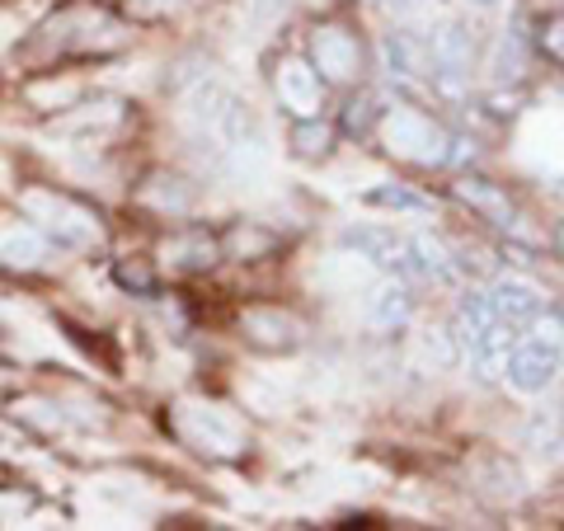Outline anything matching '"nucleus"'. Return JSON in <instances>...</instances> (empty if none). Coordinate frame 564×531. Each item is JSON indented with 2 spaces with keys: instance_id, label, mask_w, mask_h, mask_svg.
<instances>
[{
  "instance_id": "0eeeda50",
  "label": "nucleus",
  "mask_w": 564,
  "mask_h": 531,
  "mask_svg": "<svg viewBox=\"0 0 564 531\" xmlns=\"http://www.w3.org/2000/svg\"><path fill=\"white\" fill-rule=\"evenodd\" d=\"M518 348V325H508V321H494L480 339L470 344V371L480 381H499L503 377V367H508V353Z\"/></svg>"
},
{
  "instance_id": "6e6552de",
  "label": "nucleus",
  "mask_w": 564,
  "mask_h": 531,
  "mask_svg": "<svg viewBox=\"0 0 564 531\" xmlns=\"http://www.w3.org/2000/svg\"><path fill=\"white\" fill-rule=\"evenodd\" d=\"M429 62H433V71H462L466 76L470 62H475V33L456 20L437 24L433 39H429Z\"/></svg>"
},
{
  "instance_id": "1a4fd4ad",
  "label": "nucleus",
  "mask_w": 564,
  "mask_h": 531,
  "mask_svg": "<svg viewBox=\"0 0 564 531\" xmlns=\"http://www.w3.org/2000/svg\"><path fill=\"white\" fill-rule=\"evenodd\" d=\"M240 329L250 334L254 348H269V353L296 348V339H302V325H296L292 315H282V311H245Z\"/></svg>"
},
{
  "instance_id": "2eb2a0df",
  "label": "nucleus",
  "mask_w": 564,
  "mask_h": 531,
  "mask_svg": "<svg viewBox=\"0 0 564 531\" xmlns=\"http://www.w3.org/2000/svg\"><path fill=\"white\" fill-rule=\"evenodd\" d=\"M217 250L221 245L212 240L207 231H180V236L165 240V259L174 263V269H184V273H198V269H207V263H217Z\"/></svg>"
},
{
  "instance_id": "4be33fe9",
  "label": "nucleus",
  "mask_w": 564,
  "mask_h": 531,
  "mask_svg": "<svg viewBox=\"0 0 564 531\" xmlns=\"http://www.w3.org/2000/svg\"><path fill=\"white\" fill-rule=\"evenodd\" d=\"M329 141H334V132L325 128L321 118H296V128H292L296 155H306V161H321V155L329 151Z\"/></svg>"
},
{
  "instance_id": "2f4dec72",
  "label": "nucleus",
  "mask_w": 564,
  "mask_h": 531,
  "mask_svg": "<svg viewBox=\"0 0 564 531\" xmlns=\"http://www.w3.org/2000/svg\"><path fill=\"white\" fill-rule=\"evenodd\" d=\"M377 6H381V10H391V14H404V10L414 6V0H377Z\"/></svg>"
},
{
  "instance_id": "6ab92c4d",
  "label": "nucleus",
  "mask_w": 564,
  "mask_h": 531,
  "mask_svg": "<svg viewBox=\"0 0 564 531\" xmlns=\"http://www.w3.org/2000/svg\"><path fill=\"white\" fill-rule=\"evenodd\" d=\"M0 263L6 269H20V273H33L47 263V236L43 231H20L0 245Z\"/></svg>"
},
{
  "instance_id": "412c9836",
  "label": "nucleus",
  "mask_w": 564,
  "mask_h": 531,
  "mask_svg": "<svg viewBox=\"0 0 564 531\" xmlns=\"http://www.w3.org/2000/svg\"><path fill=\"white\" fill-rule=\"evenodd\" d=\"M522 66H527V47H522V33H503L499 47H494V80H518L522 76Z\"/></svg>"
},
{
  "instance_id": "20e7f679",
  "label": "nucleus",
  "mask_w": 564,
  "mask_h": 531,
  "mask_svg": "<svg viewBox=\"0 0 564 531\" xmlns=\"http://www.w3.org/2000/svg\"><path fill=\"white\" fill-rule=\"evenodd\" d=\"M311 52H315V71H321L325 80L339 85V80L358 76V39H352V33L334 29V24L315 29L311 33Z\"/></svg>"
},
{
  "instance_id": "7c9ffc66",
  "label": "nucleus",
  "mask_w": 564,
  "mask_h": 531,
  "mask_svg": "<svg viewBox=\"0 0 564 531\" xmlns=\"http://www.w3.org/2000/svg\"><path fill=\"white\" fill-rule=\"evenodd\" d=\"M545 52H551L555 62H564V14H560L551 29H545Z\"/></svg>"
},
{
  "instance_id": "39448f33",
  "label": "nucleus",
  "mask_w": 564,
  "mask_h": 531,
  "mask_svg": "<svg viewBox=\"0 0 564 531\" xmlns=\"http://www.w3.org/2000/svg\"><path fill=\"white\" fill-rule=\"evenodd\" d=\"M273 85L282 109H292L296 118H315V109H321V71H311L302 57H288L278 66Z\"/></svg>"
},
{
  "instance_id": "a878e982",
  "label": "nucleus",
  "mask_w": 564,
  "mask_h": 531,
  "mask_svg": "<svg viewBox=\"0 0 564 531\" xmlns=\"http://www.w3.org/2000/svg\"><path fill=\"white\" fill-rule=\"evenodd\" d=\"M24 99L33 104V109H66L70 99H76V85H52V80H33L29 90H24Z\"/></svg>"
},
{
  "instance_id": "9b49d317",
  "label": "nucleus",
  "mask_w": 564,
  "mask_h": 531,
  "mask_svg": "<svg viewBox=\"0 0 564 531\" xmlns=\"http://www.w3.org/2000/svg\"><path fill=\"white\" fill-rule=\"evenodd\" d=\"M344 245L358 250L362 259H372L377 269H400V254H404V236L386 231V226H352V231H344Z\"/></svg>"
},
{
  "instance_id": "72a5a7b5",
  "label": "nucleus",
  "mask_w": 564,
  "mask_h": 531,
  "mask_svg": "<svg viewBox=\"0 0 564 531\" xmlns=\"http://www.w3.org/2000/svg\"><path fill=\"white\" fill-rule=\"evenodd\" d=\"M0 447H10V433L6 429H0Z\"/></svg>"
},
{
  "instance_id": "bb28decb",
  "label": "nucleus",
  "mask_w": 564,
  "mask_h": 531,
  "mask_svg": "<svg viewBox=\"0 0 564 531\" xmlns=\"http://www.w3.org/2000/svg\"><path fill=\"white\" fill-rule=\"evenodd\" d=\"M113 278H118V288H122V292H137V296H151V292H155V273L147 269V263L118 259V263H113Z\"/></svg>"
},
{
  "instance_id": "7ed1b4c3",
  "label": "nucleus",
  "mask_w": 564,
  "mask_h": 531,
  "mask_svg": "<svg viewBox=\"0 0 564 531\" xmlns=\"http://www.w3.org/2000/svg\"><path fill=\"white\" fill-rule=\"evenodd\" d=\"M503 377L513 391L522 395H541V391H551V386L560 381V348L555 344H518L513 353H508V367H503Z\"/></svg>"
},
{
  "instance_id": "f8f14e48",
  "label": "nucleus",
  "mask_w": 564,
  "mask_h": 531,
  "mask_svg": "<svg viewBox=\"0 0 564 531\" xmlns=\"http://www.w3.org/2000/svg\"><path fill=\"white\" fill-rule=\"evenodd\" d=\"M410 315H414V301H410L404 282H386V288H377L372 301H367V325L381 334H395L400 325H410Z\"/></svg>"
},
{
  "instance_id": "f3484780",
  "label": "nucleus",
  "mask_w": 564,
  "mask_h": 531,
  "mask_svg": "<svg viewBox=\"0 0 564 531\" xmlns=\"http://www.w3.org/2000/svg\"><path fill=\"white\" fill-rule=\"evenodd\" d=\"M452 193H456V198H462L466 207L485 212L489 221H499V226H508V221H513V207H508V198H503V193L494 188L489 180H470V174H466L462 184H452Z\"/></svg>"
},
{
  "instance_id": "b1692460",
  "label": "nucleus",
  "mask_w": 564,
  "mask_h": 531,
  "mask_svg": "<svg viewBox=\"0 0 564 531\" xmlns=\"http://www.w3.org/2000/svg\"><path fill=\"white\" fill-rule=\"evenodd\" d=\"M377 118H381V99L362 90L358 99H348V109H344V132H348V137H362V132H372Z\"/></svg>"
},
{
  "instance_id": "f257e3e1",
  "label": "nucleus",
  "mask_w": 564,
  "mask_h": 531,
  "mask_svg": "<svg viewBox=\"0 0 564 531\" xmlns=\"http://www.w3.org/2000/svg\"><path fill=\"white\" fill-rule=\"evenodd\" d=\"M20 207L29 212V221H39V231L47 240L62 245V250H85V245L99 240V217L85 203L66 198V193L29 188V193H20Z\"/></svg>"
},
{
  "instance_id": "393cba45",
  "label": "nucleus",
  "mask_w": 564,
  "mask_h": 531,
  "mask_svg": "<svg viewBox=\"0 0 564 531\" xmlns=\"http://www.w3.org/2000/svg\"><path fill=\"white\" fill-rule=\"evenodd\" d=\"M362 203H367V207H395V212H429V203H423L419 193L400 188V184H381V188H372V193H362Z\"/></svg>"
},
{
  "instance_id": "dca6fc26",
  "label": "nucleus",
  "mask_w": 564,
  "mask_h": 531,
  "mask_svg": "<svg viewBox=\"0 0 564 531\" xmlns=\"http://www.w3.org/2000/svg\"><path fill=\"white\" fill-rule=\"evenodd\" d=\"M184 429L198 437V442H207L212 452H221V456H236V452H240V433H236L217 410H184ZM207 447H203V452H207Z\"/></svg>"
},
{
  "instance_id": "4468645a",
  "label": "nucleus",
  "mask_w": 564,
  "mask_h": 531,
  "mask_svg": "<svg viewBox=\"0 0 564 531\" xmlns=\"http://www.w3.org/2000/svg\"><path fill=\"white\" fill-rule=\"evenodd\" d=\"M193 184H184L180 174H151L147 184H141V203L165 212V217H184V212H193Z\"/></svg>"
},
{
  "instance_id": "473e14b6",
  "label": "nucleus",
  "mask_w": 564,
  "mask_h": 531,
  "mask_svg": "<svg viewBox=\"0 0 564 531\" xmlns=\"http://www.w3.org/2000/svg\"><path fill=\"white\" fill-rule=\"evenodd\" d=\"M466 6H475V10H499L503 0H466Z\"/></svg>"
},
{
  "instance_id": "ddd939ff",
  "label": "nucleus",
  "mask_w": 564,
  "mask_h": 531,
  "mask_svg": "<svg viewBox=\"0 0 564 531\" xmlns=\"http://www.w3.org/2000/svg\"><path fill=\"white\" fill-rule=\"evenodd\" d=\"M381 62L391 71V80H419L423 71H429V47L419 39H410V33H386Z\"/></svg>"
},
{
  "instance_id": "aec40b11",
  "label": "nucleus",
  "mask_w": 564,
  "mask_h": 531,
  "mask_svg": "<svg viewBox=\"0 0 564 531\" xmlns=\"http://www.w3.org/2000/svg\"><path fill=\"white\" fill-rule=\"evenodd\" d=\"M522 442H527V447H536V452H560V442H564L560 410H536L532 419H527Z\"/></svg>"
},
{
  "instance_id": "9d476101",
  "label": "nucleus",
  "mask_w": 564,
  "mask_h": 531,
  "mask_svg": "<svg viewBox=\"0 0 564 531\" xmlns=\"http://www.w3.org/2000/svg\"><path fill=\"white\" fill-rule=\"evenodd\" d=\"M494 315L508 325H527V321H536L541 315V292L532 288V282H522V278H499L494 282Z\"/></svg>"
},
{
  "instance_id": "423d86ee",
  "label": "nucleus",
  "mask_w": 564,
  "mask_h": 531,
  "mask_svg": "<svg viewBox=\"0 0 564 531\" xmlns=\"http://www.w3.org/2000/svg\"><path fill=\"white\" fill-rule=\"evenodd\" d=\"M400 278H433V282H447L452 273H456V259H452V250L437 236H410L404 240V254H400V269H395Z\"/></svg>"
},
{
  "instance_id": "a211bd4d",
  "label": "nucleus",
  "mask_w": 564,
  "mask_h": 531,
  "mask_svg": "<svg viewBox=\"0 0 564 531\" xmlns=\"http://www.w3.org/2000/svg\"><path fill=\"white\" fill-rule=\"evenodd\" d=\"M499 321L494 315V301H489V292H466L462 301H456V339H462L466 348L480 339V334Z\"/></svg>"
},
{
  "instance_id": "5701e85b",
  "label": "nucleus",
  "mask_w": 564,
  "mask_h": 531,
  "mask_svg": "<svg viewBox=\"0 0 564 531\" xmlns=\"http://www.w3.org/2000/svg\"><path fill=\"white\" fill-rule=\"evenodd\" d=\"M221 250L231 254V259H254L263 250H273V236L269 231H254V226H236V231L221 240Z\"/></svg>"
},
{
  "instance_id": "c756f323",
  "label": "nucleus",
  "mask_w": 564,
  "mask_h": 531,
  "mask_svg": "<svg viewBox=\"0 0 564 531\" xmlns=\"http://www.w3.org/2000/svg\"><path fill=\"white\" fill-rule=\"evenodd\" d=\"M475 161V141L470 137H447V165H466Z\"/></svg>"
},
{
  "instance_id": "cd10ccee",
  "label": "nucleus",
  "mask_w": 564,
  "mask_h": 531,
  "mask_svg": "<svg viewBox=\"0 0 564 531\" xmlns=\"http://www.w3.org/2000/svg\"><path fill=\"white\" fill-rule=\"evenodd\" d=\"M423 353H429L437 367H452V362H456V334H447V329H429V334H423Z\"/></svg>"
},
{
  "instance_id": "c85d7f7f",
  "label": "nucleus",
  "mask_w": 564,
  "mask_h": 531,
  "mask_svg": "<svg viewBox=\"0 0 564 531\" xmlns=\"http://www.w3.org/2000/svg\"><path fill=\"white\" fill-rule=\"evenodd\" d=\"M536 339L560 348L564 344V315H555V311L551 315H536Z\"/></svg>"
},
{
  "instance_id": "f03ea898",
  "label": "nucleus",
  "mask_w": 564,
  "mask_h": 531,
  "mask_svg": "<svg viewBox=\"0 0 564 531\" xmlns=\"http://www.w3.org/2000/svg\"><path fill=\"white\" fill-rule=\"evenodd\" d=\"M386 141L391 151L404 155V161H419V165H443L447 161V132L437 128L433 118H423L414 109H395L386 118Z\"/></svg>"
}]
</instances>
